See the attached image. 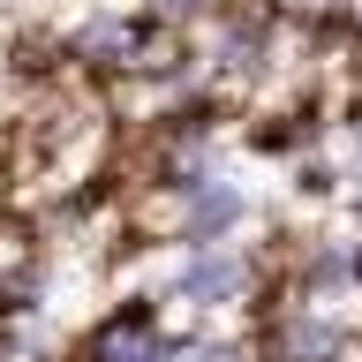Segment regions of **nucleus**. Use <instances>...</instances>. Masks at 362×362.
Returning a JSON list of instances; mask_svg holds the SVG:
<instances>
[{"mask_svg":"<svg viewBox=\"0 0 362 362\" xmlns=\"http://www.w3.org/2000/svg\"><path fill=\"white\" fill-rule=\"evenodd\" d=\"M257 287V264H249L234 242H211V249H189V264L174 272V294L197 302V310H226Z\"/></svg>","mask_w":362,"mask_h":362,"instance_id":"obj_1","label":"nucleus"},{"mask_svg":"<svg viewBox=\"0 0 362 362\" xmlns=\"http://www.w3.org/2000/svg\"><path fill=\"white\" fill-rule=\"evenodd\" d=\"M174 339L158 332V302H121L90 325L83 339V362H158Z\"/></svg>","mask_w":362,"mask_h":362,"instance_id":"obj_2","label":"nucleus"},{"mask_svg":"<svg viewBox=\"0 0 362 362\" xmlns=\"http://www.w3.org/2000/svg\"><path fill=\"white\" fill-rule=\"evenodd\" d=\"M249 197H242V181H204V189H189L181 197V249H211V242H234V226H242Z\"/></svg>","mask_w":362,"mask_h":362,"instance_id":"obj_3","label":"nucleus"},{"mask_svg":"<svg viewBox=\"0 0 362 362\" xmlns=\"http://www.w3.org/2000/svg\"><path fill=\"white\" fill-rule=\"evenodd\" d=\"M264 355H272V362H347V332L302 302V310H279V325H272V339H264Z\"/></svg>","mask_w":362,"mask_h":362,"instance_id":"obj_4","label":"nucleus"},{"mask_svg":"<svg viewBox=\"0 0 362 362\" xmlns=\"http://www.w3.org/2000/svg\"><path fill=\"white\" fill-rule=\"evenodd\" d=\"M279 8H302V16H332V8H347V0H279Z\"/></svg>","mask_w":362,"mask_h":362,"instance_id":"obj_5","label":"nucleus"}]
</instances>
